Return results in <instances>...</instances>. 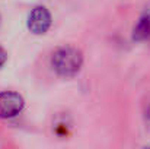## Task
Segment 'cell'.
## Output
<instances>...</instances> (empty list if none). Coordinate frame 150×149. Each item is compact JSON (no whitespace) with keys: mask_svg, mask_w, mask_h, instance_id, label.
I'll use <instances>...</instances> for the list:
<instances>
[{"mask_svg":"<svg viewBox=\"0 0 150 149\" xmlns=\"http://www.w3.org/2000/svg\"><path fill=\"white\" fill-rule=\"evenodd\" d=\"M50 64L52 70L61 78H73L76 76L83 64V56L80 50L76 47H60L57 48L50 58Z\"/></svg>","mask_w":150,"mask_h":149,"instance_id":"1","label":"cell"},{"mask_svg":"<svg viewBox=\"0 0 150 149\" xmlns=\"http://www.w3.org/2000/svg\"><path fill=\"white\" fill-rule=\"evenodd\" d=\"M25 101L13 91L0 92V118H12L16 117L23 110Z\"/></svg>","mask_w":150,"mask_h":149,"instance_id":"2","label":"cell"},{"mask_svg":"<svg viewBox=\"0 0 150 149\" xmlns=\"http://www.w3.org/2000/svg\"><path fill=\"white\" fill-rule=\"evenodd\" d=\"M51 26V13L47 7L37 6L31 10L28 16V29L35 35L45 34Z\"/></svg>","mask_w":150,"mask_h":149,"instance_id":"3","label":"cell"},{"mask_svg":"<svg viewBox=\"0 0 150 149\" xmlns=\"http://www.w3.org/2000/svg\"><path fill=\"white\" fill-rule=\"evenodd\" d=\"M149 37H150V15H144V16L140 18L139 24L136 25L133 38L137 40V41H143V40H147Z\"/></svg>","mask_w":150,"mask_h":149,"instance_id":"4","label":"cell"},{"mask_svg":"<svg viewBox=\"0 0 150 149\" xmlns=\"http://www.w3.org/2000/svg\"><path fill=\"white\" fill-rule=\"evenodd\" d=\"M6 58H7V53L4 51V48L0 46V67L4 64V61H6Z\"/></svg>","mask_w":150,"mask_h":149,"instance_id":"5","label":"cell"}]
</instances>
